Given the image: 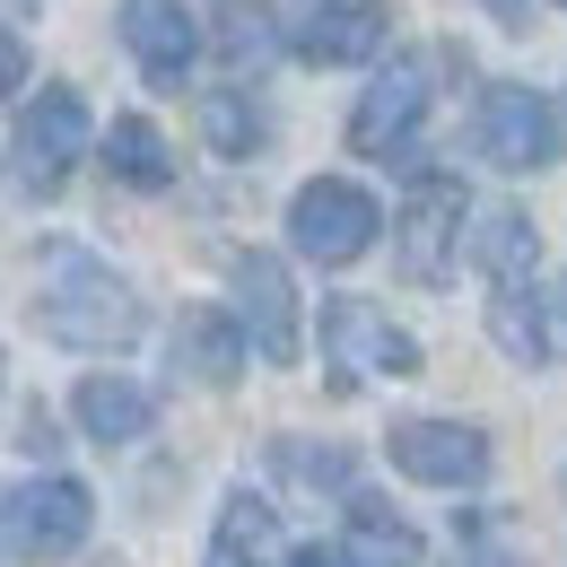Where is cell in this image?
I'll use <instances>...</instances> for the list:
<instances>
[{"label": "cell", "mask_w": 567, "mask_h": 567, "mask_svg": "<svg viewBox=\"0 0 567 567\" xmlns=\"http://www.w3.org/2000/svg\"><path fill=\"white\" fill-rule=\"evenodd\" d=\"M141 288L114 262H96L87 245H53V271L35 288V332L62 350H132L141 341Z\"/></svg>", "instance_id": "obj_1"}, {"label": "cell", "mask_w": 567, "mask_h": 567, "mask_svg": "<svg viewBox=\"0 0 567 567\" xmlns=\"http://www.w3.org/2000/svg\"><path fill=\"white\" fill-rule=\"evenodd\" d=\"M87 533H96V497L62 481V472H35V481H18V489H0V550L18 567H62L87 550Z\"/></svg>", "instance_id": "obj_2"}, {"label": "cell", "mask_w": 567, "mask_h": 567, "mask_svg": "<svg viewBox=\"0 0 567 567\" xmlns=\"http://www.w3.org/2000/svg\"><path fill=\"white\" fill-rule=\"evenodd\" d=\"M87 157V96L71 79H44V96L18 105V132H9V184L27 202H53L71 184V166Z\"/></svg>", "instance_id": "obj_3"}, {"label": "cell", "mask_w": 567, "mask_h": 567, "mask_svg": "<svg viewBox=\"0 0 567 567\" xmlns=\"http://www.w3.org/2000/svg\"><path fill=\"white\" fill-rule=\"evenodd\" d=\"M375 236H384V210H375L367 184H350V175H315V184H297V202H288V245H297L306 262L341 271V262H358Z\"/></svg>", "instance_id": "obj_4"}, {"label": "cell", "mask_w": 567, "mask_h": 567, "mask_svg": "<svg viewBox=\"0 0 567 567\" xmlns=\"http://www.w3.org/2000/svg\"><path fill=\"white\" fill-rule=\"evenodd\" d=\"M323 367H332L341 393H358V384H393V375H420V341H411L384 306L332 297V306H323Z\"/></svg>", "instance_id": "obj_5"}, {"label": "cell", "mask_w": 567, "mask_h": 567, "mask_svg": "<svg viewBox=\"0 0 567 567\" xmlns=\"http://www.w3.org/2000/svg\"><path fill=\"white\" fill-rule=\"evenodd\" d=\"M472 148L489 157L497 175H542L567 157V114L542 87H489L472 114Z\"/></svg>", "instance_id": "obj_6"}, {"label": "cell", "mask_w": 567, "mask_h": 567, "mask_svg": "<svg viewBox=\"0 0 567 567\" xmlns=\"http://www.w3.org/2000/svg\"><path fill=\"white\" fill-rule=\"evenodd\" d=\"M463 218H472V202H463L454 175H420L411 184V202L393 218V245H402V271L420 288H445L463 271Z\"/></svg>", "instance_id": "obj_7"}, {"label": "cell", "mask_w": 567, "mask_h": 567, "mask_svg": "<svg viewBox=\"0 0 567 567\" xmlns=\"http://www.w3.org/2000/svg\"><path fill=\"white\" fill-rule=\"evenodd\" d=\"M227 288H236V332H245V358H271L288 367L297 358V280H288L280 254H227Z\"/></svg>", "instance_id": "obj_8"}, {"label": "cell", "mask_w": 567, "mask_h": 567, "mask_svg": "<svg viewBox=\"0 0 567 567\" xmlns=\"http://www.w3.org/2000/svg\"><path fill=\"white\" fill-rule=\"evenodd\" d=\"M384 454L420 489H481L489 481V427H472V420H402Z\"/></svg>", "instance_id": "obj_9"}, {"label": "cell", "mask_w": 567, "mask_h": 567, "mask_svg": "<svg viewBox=\"0 0 567 567\" xmlns=\"http://www.w3.org/2000/svg\"><path fill=\"white\" fill-rule=\"evenodd\" d=\"M393 44V9L384 0H315L297 27H288V53L315 62V71H350V62H375Z\"/></svg>", "instance_id": "obj_10"}, {"label": "cell", "mask_w": 567, "mask_h": 567, "mask_svg": "<svg viewBox=\"0 0 567 567\" xmlns=\"http://www.w3.org/2000/svg\"><path fill=\"white\" fill-rule=\"evenodd\" d=\"M427 123V62L420 53H393V71H375V87L358 96L350 114V148L358 157H402Z\"/></svg>", "instance_id": "obj_11"}, {"label": "cell", "mask_w": 567, "mask_h": 567, "mask_svg": "<svg viewBox=\"0 0 567 567\" xmlns=\"http://www.w3.org/2000/svg\"><path fill=\"white\" fill-rule=\"evenodd\" d=\"M114 27H123V53L141 62L148 87H184V71L202 62V18L184 0H123Z\"/></svg>", "instance_id": "obj_12"}, {"label": "cell", "mask_w": 567, "mask_h": 567, "mask_svg": "<svg viewBox=\"0 0 567 567\" xmlns=\"http://www.w3.org/2000/svg\"><path fill=\"white\" fill-rule=\"evenodd\" d=\"M71 420L96 445H141L148 427H157V384H141V375H87L71 393Z\"/></svg>", "instance_id": "obj_13"}, {"label": "cell", "mask_w": 567, "mask_h": 567, "mask_svg": "<svg viewBox=\"0 0 567 567\" xmlns=\"http://www.w3.org/2000/svg\"><path fill=\"white\" fill-rule=\"evenodd\" d=\"M463 254L489 271V288H533L542 236H533V218L515 210V202H497V210H472V218H463Z\"/></svg>", "instance_id": "obj_14"}, {"label": "cell", "mask_w": 567, "mask_h": 567, "mask_svg": "<svg viewBox=\"0 0 567 567\" xmlns=\"http://www.w3.org/2000/svg\"><path fill=\"white\" fill-rule=\"evenodd\" d=\"M280 559H288V533H280V515H271V497L227 489V506H218V524H210V559L202 567H280Z\"/></svg>", "instance_id": "obj_15"}, {"label": "cell", "mask_w": 567, "mask_h": 567, "mask_svg": "<svg viewBox=\"0 0 567 567\" xmlns=\"http://www.w3.org/2000/svg\"><path fill=\"white\" fill-rule=\"evenodd\" d=\"M175 367H184L193 384H236V367H245L236 315H227V306H184V315H175Z\"/></svg>", "instance_id": "obj_16"}, {"label": "cell", "mask_w": 567, "mask_h": 567, "mask_svg": "<svg viewBox=\"0 0 567 567\" xmlns=\"http://www.w3.org/2000/svg\"><path fill=\"white\" fill-rule=\"evenodd\" d=\"M427 542L411 515L375 506V497H350V542H341V567H420Z\"/></svg>", "instance_id": "obj_17"}, {"label": "cell", "mask_w": 567, "mask_h": 567, "mask_svg": "<svg viewBox=\"0 0 567 567\" xmlns=\"http://www.w3.org/2000/svg\"><path fill=\"white\" fill-rule=\"evenodd\" d=\"M96 148H105V175H114L123 193H166V184H175V148H166V132H157L148 114H123Z\"/></svg>", "instance_id": "obj_18"}, {"label": "cell", "mask_w": 567, "mask_h": 567, "mask_svg": "<svg viewBox=\"0 0 567 567\" xmlns=\"http://www.w3.org/2000/svg\"><path fill=\"white\" fill-rule=\"evenodd\" d=\"M489 341L515 358V367H542V358H550V315H542L533 288H489Z\"/></svg>", "instance_id": "obj_19"}, {"label": "cell", "mask_w": 567, "mask_h": 567, "mask_svg": "<svg viewBox=\"0 0 567 567\" xmlns=\"http://www.w3.org/2000/svg\"><path fill=\"white\" fill-rule=\"evenodd\" d=\"M271 463H280V481H297V489H358V454H350V445L280 436V445H271Z\"/></svg>", "instance_id": "obj_20"}, {"label": "cell", "mask_w": 567, "mask_h": 567, "mask_svg": "<svg viewBox=\"0 0 567 567\" xmlns=\"http://www.w3.org/2000/svg\"><path fill=\"white\" fill-rule=\"evenodd\" d=\"M202 132H210L218 157H254L271 123H262V105H245V87H218L210 105H202Z\"/></svg>", "instance_id": "obj_21"}, {"label": "cell", "mask_w": 567, "mask_h": 567, "mask_svg": "<svg viewBox=\"0 0 567 567\" xmlns=\"http://www.w3.org/2000/svg\"><path fill=\"white\" fill-rule=\"evenodd\" d=\"M218 53H227L236 71H262V62L280 53V18H271L262 0H254V9L236 0V9H227V27H218Z\"/></svg>", "instance_id": "obj_22"}, {"label": "cell", "mask_w": 567, "mask_h": 567, "mask_svg": "<svg viewBox=\"0 0 567 567\" xmlns=\"http://www.w3.org/2000/svg\"><path fill=\"white\" fill-rule=\"evenodd\" d=\"M18 87H27V35L0 27V96H18Z\"/></svg>", "instance_id": "obj_23"}, {"label": "cell", "mask_w": 567, "mask_h": 567, "mask_svg": "<svg viewBox=\"0 0 567 567\" xmlns=\"http://www.w3.org/2000/svg\"><path fill=\"white\" fill-rule=\"evenodd\" d=\"M542 315H550V350H567V271H559V297H550Z\"/></svg>", "instance_id": "obj_24"}, {"label": "cell", "mask_w": 567, "mask_h": 567, "mask_svg": "<svg viewBox=\"0 0 567 567\" xmlns=\"http://www.w3.org/2000/svg\"><path fill=\"white\" fill-rule=\"evenodd\" d=\"M280 567H341V550H323V542H315V550H288Z\"/></svg>", "instance_id": "obj_25"}, {"label": "cell", "mask_w": 567, "mask_h": 567, "mask_svg": "<svg viewBox=\"0 0 567 567\" xmlns=\"http://www.w3.org/2000/svg\"><path fill=\"white\" fill-rule=\"evenodd\" d=\"M481 9H489V18H506V27H524V18H533V0H481Z\"/></svg>", "instance_id": "obj_26"}, {"label": "cell", "mask_w": 567, "mask_h": 567, "mask_svg": "<svg viewBox=\"0 0 567 567\" xmlns=\"http://www.w3.org/2000/svg\"><path fill=\"white\" fill-rule=\"evenodd\" d=\"M559 9H567V0H559Z\"/></svg>", "instance_id": "obj_27"}]
</instances>
